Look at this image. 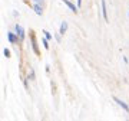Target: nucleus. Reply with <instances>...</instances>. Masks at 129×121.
<instances>
[{
  "instance_id": "nucleus-14",
  "label": "nucleus",
  "mask_w": 129,
  "mask_h": 121,
  "mask_svg": "<svg viewBox=\"0 0 129 121\" xmlns=\"http://www.w3.org/2000/svg\"><path fill=\"white\" fill-rule=\"evenodd\" d=\"M33 2H34V3H40V4H42V3H43V0H33Z\"/></svg>"
},
{
  "instance_id": "nucleus-9",
  "label": "nucleus",
  "mask_w": 129,
  "mask_h": 121,
  "mask_svg": "<svg viewBox=\"0 0 129 121\" xmlns=\"http://www.w3.org/2000/svg\"><path fill=\"white\" fill-rule=\"evenodd\" d=\"M42 43H43V46H45V49H49V40L45 38V39H42Z\"/></svg>"
},
{
  "instance_id": "nucleus-10",
  "label": "nucleus",
  "mask_w": 129,
  "mask_h": 121,
  "mask_svg": "<svg viewBox=\"0 0 129 121\" xmlns=\"http://www.w3.org/2000/svg\"><path fill=\"white\" fill-rule=\"evenodd\" d=\"M43 35H45V38H46L47 40H50V39H52V35H50L47 30H43Z\"/></svg>"
},
{
  "instance_id": "nucleus-12",
  "label": "nucleus",
  "mask_w": 129,
  "mask_h": 121,
  "mask_svg": "<svg viewBox=\"0 0 129 121\" xmlns=\"http://www.w3.org/2000/svg\"><path fill=\"white\" fill-rule=\"evenodd\" d=\"M3 55H4L6 58H10V50H9V49H4V50H3Z\"/></svg>"
},
{
  "instance_id": "nucleus-1",
  "label": "nucleus",
  "mask_w": 129,
  "mask_h": 121,
  "mask_svg": "<svg viewBox=\"0 0 129 121\" xmlns=\"http://www.w3.org/2000/svg\"><path fill=\"white\" fill-rule=\"evenodd\" d=\"M29 38H30V43H32V49L36 55H40V50H39V46H37V40H36V36H34V33L30 30L29 33Z\"/></svg>"
},
{
  "instance_id": "nucleus-7",
  "label": "nucleus",
  "mask_w": 129,
  "mask_h": 121,
  "mask_svg": "<svg viewBox=\"0 0 129 121\" xmlns=\"http://www.w3.org/2000/svg\"><path fill=\"white\" fill-rule=\"evenodd\" d=\"M102 16H103V19L108 22V12H106V2L105 0H102Z\"/></svg>"
},
{
  "instance_id": "nucleus-5",
  "label": "nucleus",
  "mask_w": 129,
  "mask_h": 121,
  "mask_svg": "<svg viewBox=\"0 0 129 121\" xmlns=\"http://www.w3.org/2000/svg\"><path fill=\"white\" fill-rule=\"evenodd\" d=\"M63 3H65V4H66V6H67V7H69L72 12L78 13V7H79V6H75V3H72L70 0H63Z\"/></svg>"
},
{
  "instance_id": "nucleus-2",
  "label": "nucleus",
  "mask_w": 129,
  "mask_h": 121,
  "mask_svg": "<svg viewBox=\"0 0 129 121\" xmlns=\"http://www.w3.org/2000/svg\"><path fill=\"white\" fill-rule=\"evenodd\" d=\"M14 32H16L17 38H19L20 40H25V38H26V32H25V29H23L20 25H16V26H14Z\"/></svg>"
},
{
  "instance_id": "nucleus-15",
  "label": "nucleus",
  "mask_w": 129,
  "mask_h": 121,
  "mask_svg": "<svg viewBox=\"0 0 129 121\" xmlns=\"http://www.w3.org/2000/svg\"><path fill=\"white\" fill-rule=\"evenodd\" d=\"M82 2H83V0H78V6H79V7L82 6Z\"/></svg>"
},
{
  "instance_id": "nucleus-8",
  "label": "nucleus",
  "mask_w": 129,
  "mask_h": 121,
  "mask_svg": "<svg viewBox=\"0 0 129 121\" xmlns=\"http://www.w3.org/2000/svg\"><path fill=\"white\" fill-rule=\"evenodd\" d=\"M66 32H67V23L63 22V23L60 25V27H59V33H60V35H65Z\"/></svg>"
},
{
  "instance_id": "nucleus-6",
  "label": "nucleus",
  "mask_w": 129,
  "mask_h": 121,
  "mask_svg": "<svg viewBox=\"0 0 129 121\" xmlns=\"http://www.w3.org/2000/svg\"><path fill=\"white\" fill-rule=\"evenodd\" d=\"M33 10H34V13H36V14H39V16H42V14H43V7H42V4H40V3H36V4L33 6Z\"/></svg>"
},
{
  "instance_id": "nucleus-13",
  "label": "nucleus",
  "mask_w": 129,
  "mask_h": 121,
  "mask_svg": "<svg viewBox=\"0 0 129 121\" xmlns=\"http://www.w3.org/2000/svg\"><path fill=\"white\" fill-rule=\"evenodd\" d=\"M60 36H62L60 33H59V35H56V40H58V42H60V40H62V39H60Z\"/></svg>"
},
{
  "instance_id": "nucleus-11",
  "label": "nucleus",
  "mask_w": 129,
  "mask_h": 121,
  "mask_svg": "<svg viewBox=\"0 0 129 121\" xmlns=\"http://www.w3.org/2000/svg\"><path fill=\"white\" fill-rule=\"evenodd\" d=\"M29 78L32 81H34V71H33V69H30V71H29Z\"/></svg>"
},
{
  "instance_id": "nucleus-3",
  "label": "nucleus",
  "mask_w": 129,
  "mask_h": 121,
  "mask_svg": "<svg viewBox=\"0 0 129 121\" xmlns=\"http://www.w3.org/2000/svg\"><path fill=\"white\" fill-rule=\"evenodd\" d=\"M113 101H115V102L118 104V105H121V107H122V108H123V110H125L126 112H129V105H128V104H126L125 101H122V99H119L118 97H113Z\"/></svg>"
},
{
  "instance_id": "nucleus-4",
  "label": "nucleus",
  "mask_w": 129,
  "mask_h": 121,
  "mask_svg": "<svg viewBox=\"0 0 129 121\" xmlns=\"http://www.w3.org/2000/svg\"><path fill=\"white\" fill-rule=\"evenodd\" d=\"M7 39H9V42L10 43H17L20 39L17 38V35H16V32L13 33V32H7Z\"/></svg>"
}]
</instances>
